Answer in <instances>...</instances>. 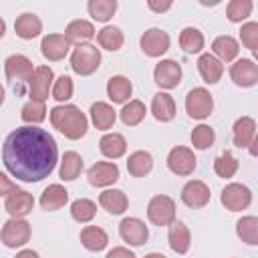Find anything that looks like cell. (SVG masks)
<instances>
[{"label":"cell","mask_w":258,"mask_h":258,"mask_svg":"<svg viewBox=\"0 0 258 258\" xmlns=\"http://www.w3.org/2000/svg\"><path fill=\"white\" fill-rule=\"evenodd\" d=\"M58 149L54 137L34 125L14 129L2 147L6 169L20 181H40L48 177L56 165Z\"/></svg>","instance_id":"1"},{"label":"cell","mask_w":258,"mask_h":258,"mask_svg":"<svg viewBox=\"0 0 258 258\" xmlns=\"http://www.w3.org/2000/svg\"><path fill=\"white\" fill-rule=\"evenodd\" d=\"M50 123L67 139H81L89 129L85 113L77 105H56L50 109Z\"/></svg>","instance_id":"2"},{"label":"cell","mask_w":258,"mask_h":258,"mask_svg":"<svg viewBox=\"0 0 258 258\" xmlns=\"http://www.w3.org/2000/svg\"><path fill=\"white\" fill-rule=\"evenodd\" d=\"M101 64V50L89 42L79 44L71 54V69L77 75H93Z\"/></svg>","instance_id":"3"},{"label":"cell","mask_w":258,"mask_h":258,"mask_svg":"<svg viewBox=\"0 0 258 258\" xmlns=\"http://www.w3.org/2000/svg\"><path fill=\"white\" fill-rule=\"evenodd\" d=\"M147 218L155 226H169L175 222V202L169 196H153L147 204Z\"/></svg>","instance_id":"4"},{"label":"cell","mask_w":258,"mask_h":258,"mask_svg":"<svg viewBox=\"0 0 258 258\" xmlns=\"http://www.w3.org/2000/svg\"><path fill=\"white\" fill-rule=\"evenodd\" d=\"M0 240L6 248H20L30 240V224L24 218H10L0 232Z\"/></svg>","instance_id":"5"},{"label":"cell","mask_w":258,"mask_h":258,"mask_svg":"<svg viewBox=\"0 0 258 258\" xmlns=\"http://www.w3.org/2000/svg\"><path fill=\"white\" fill-rule=\"evenodd\" d=\"M212 109H214V99H212L208 89L196 87V89H191L187 93V97H185V111H187V115L191 119H206V117H210Z\"/></svg>","instance_id":"6"},{"label":"cell","mask_w":258,"mask_h":258,"mask_svg":"<svg viewBox=\"0 0 258 258\" xmlns=\"http://www.w3.org/2000/svg\"><path fill=\"white\" fill-rule=\"evenodd\" d=\"M52 83H54V73H52V69H50V67H36L32 79L28 81V95H30V101L44 103V101L48 99V93H50V89H52Z\"/></svg>","instance_id":"7"},{"label":"cell","mask_w":258,"mask_h":258,"mask_svg":"<svg viewBox=\"0 0 258 258\" xmlns=\"http://www.w3.org/2000/svg\"><path fill=\"white\" fill-rule=\"evenodd\" d=\"M220 202L230 212H242L252 204V191L242 183H228L222 189Z\"/></svg>","instance_id":"8"},{"label":"cell","mask_w":258,"mask_h":258,"mask_svg":"<svg viewBox=\"0 0 258 258\" xmlns=\"http://www.w3.org/2000/svg\"><path fill=\"white\" fill-rule=\"evenodd\" d=\"M4 73L10 83H28L34 75L32 60L24 54H10L4 60Z\"/></svg>","instance_id":"9"},{"label":"cell","mask_w":258,"mask_h":258,"mask_svg":"<svg viewBox=\"0 0 258 258\" xmlns=\"http://www.w3.org/2000/svg\"><path fill=\"white\" fill-rule=\"evenodd\" d=\"M167 167L175 175H189L196 169V155L189 147H173L167 153Z\"/></svg>","instance_id":"10"},{"label":"cell","mask_w":258,"mask_h":258,"mask_svg":"<svg viewBox=\"0 0 258 258\" xmlns=\"http://www.w3.org/2000/svg\"><path fill=\"white\" fill-rule=\"evenodd\" d=\"M153 79L161 89H173L181 81V67L173 58H163L153 69Z\"/></svg>","instance_id":"11"},{"label":"cell","mask_w":258,"mask_h":258,"mask_svg":"<svg viewBox=\"0 0 258 258\" xmlns=\"http://www.w3.org/2000/svg\"><path fill=\"white\" fill-rule=\"evenodd\" d=\"M139 44L147 56H161L169 48V34L161 28H149L143 32Z\"/></svg>","instance_id":"12"},{"label":"cell","mask_w":258,"mask_h":258,"mask_svg":"<svg viewBox=\"0 0 258 258\" xmlns=\"http://www.w3.org/2000/svg\"><path fill=\"white\" fill-rule=\"evenodd\" d=\"M119 234L131 246H143L149 238V230L139 218H123L119 224Z\"/></svg>","instance_id":"13"},{"label":"cell","mask_w":258,"mask_h":258,"mask_svg":"<svg viewBox=\"0 0 258 258\" xmlns=\"http://www.w3.org/2000/svg\"><path fill=\"white\" fill-rule=\"evenodd\" d=\"M87 177H89L91 185L107 187V185H113L119 179V167H117V163H111V161H99V163L89 167Z\"/></svg>","instance_id":"14"},{"label":"cell","mask_w":258,"mask_h":258,"mask_svg":"<svg viewBox=\"0 0 258 258\" xmlns=\"http://www.w3.org/2000/svg\"><path fill=\"white\" fill-rule=\"evenodd\" d=\"M34 208V198L26 189H14L10 196H6L4 210L10 214V218H24L32 212Z\"/></svg>","instance_id":"15"},{"label":"cell","mask_w":258,"mask_h":258,"mask_svg":"<svg viewBox=\"0 0 258 258\" xmlns=\"http://www.w3.org/2000/svg\"><path fill=\"white\" fill-rule=\"evenodd\" d=\"M230 77L238 87H254L258 83V64L252 58H240L230 67Z\"/></svg>","instance_id":"16"},{"label":"cell","mask_w":258,"mask_h":258,"mask_svg":"<svg viewBox=\"0 0 258 258\" xmlns=\"http://www.w3.org/2000/svg\"><path fill=\"white\" fill-rule=\"evenodd\" d=\"M210 187L204 183V181H200V179H191V181H187L185 185H183V189H181V202L187 206V208H194V210H198V208H204L208 202H210Z\"/></svg>","instance_id":"17"},{"label":"cell","mask_w":258,"mask_h":258,"mask_svg":"<svg viewBox=\"0 0 258 258\" xmlns=\"http://www.w3.org/2000/svg\"><path fill=\"white\" fill-rule=\"evenodd\" d=\"M71 48V42L64 34H46L40 42V52L46 60H60L67 56Z\"/></svg>","instance_id":"18"},{"label":"cell","mask_w":258,"mask_h":258,"mask_svg":"<svg viewBox=\"0 0 258 258\" xmlns=\"http://www.w3.org/2000/svg\"><path fill=\"white\" fill-rule=\"evenodd\" d=\"M167 240H169V246L173 252L177 254H185L191 246V234L187 230V226L179 220L171 222L169 224V232H167Z\"/></svg>","instance_id":"19"},{"label":"cell","mask_w":258,"mask_h":258,"mask_svg":"<svg viewBox=\"0 0 258 258\" xmlns=\"http://www.w3.org/2000/svg\"><path fill=\"white\" fill-rule=\"evenodd\" d=\"M198 71H200L202 79H204L208 85H214V83H218V81L222 79V75H224V64H222L214 54L204 52V54H200V58H198Z\"/></svg>","instance_id":"20"},{"label":"cell","mask_w":258,"mask_h":258,"mask_svg":"<svg viewBox=\"0 0 258 258\" xmlns=\"http://www.w3.org/2000/svg\"><path fill=\"white\" fill-rule=\"evenodd\" d=\"M69 202V191L64 185L60 183H50L42 194H40V206L46 212H54L60 210L64 204Z\"/></svg>","instance_id":"21"},{"label":"cell","mask_w":258,"mask_h":258,"mask_svg":"<svg viewBox=\"0 0 258 258\" xmlns=\"http://www.w3.org/2000/svg\"><path fill=\"white\" fill-rule=\"evenodd\" d=\"M14 30H16V34H18L20 38L32 40V38H36V36L42 32V22H40V18H38L36 14L24 12V14H20V16L16 18Z\"/></svg>","instance_id":"22"},{"label":"cell","mask_w":258,"mask_h":258,"mask_svg":"<svg viewBox=\"0 0 258 258\" xmlns=\"http://www.w3.org/2000/svg\"><path fill=\"white\" fill-rule=\"evenodd\" d=\"M212 50H214V56L220 60V62H230L238 56L240 52V44L234 36L230 34H224V36H218L214 38L212 42Z\"/></svg>","instance_id":"23"},{"label":"cell","mask_w":258,"mask_h":258,"mask_svg":"<svg viewBox=\"0 0 258 258\" xmlns=\"http://www.w3.org/2000/svg\"><path fill=\"white\" fill-rule=\"evenodd\" d=\"M89 113H91V121H93V125H95L97 129H101V131L111 129L113 123H115V119H117V111H115L109 103H103V101L93 103Z\"/></svg>","instance_id":"24"},{"label":"cell","mask_w":258,"mask_h":258,"mask_svg":"<svg viewBox=\"0 0 258 258\" xmlns=\"http://www.w3.org/2000/svg\"><path fill=\"white\" fill-rule=\"evenodd\" d=\"M232 137L238 147H248L256 139V121L252 117H240L232 127Z\"/></svg>","instance_id":"25"},{"label":"cell","mask_w":258,"mask_h":258,"mask_svg":"<svg viewBox=\"0 0 258 258\" xmlns=\"http://www.w3.org/2000/svg\"><path fill=\"white\" fill-rule=\"evenodd\" d=\"M64 36L69 42H77V46H79V44H85L87 40H91L95 36V26L89 20L79 18V20H73L67 24Z\"/></svg>","instance_id":"26"},{"label":"cell","mask_w":258,"mask_h":258,"mask_svg":"<svg viewBox=\"0 0 258 258\" xmlns=\"http://www.w3.org/2000/svg\"><path fill=\"white\" fill-rule=\"evenodd\" d=\"M151 113L157 121L161 123H167L175 117V101L171 95L167 93H157L153 95V101H151Z\"/></svg>","instance_id":"27"},{"label":"cell","mask_w":258,"mask_h":258,"mask_svg":"<svg viewBox=\"0 0 258 258\" xmlns=\"http://www.w3.org/2000/svg\"><path fill=\"white\" fill-rule=\"evenodd\" d=\"M133 93V85L127 77L123 75H115L107 81V97L113 103H125Z\"/></svg>","instance_id":"28"},{"label":"cell","mask_w":258,"mask_h":258,"mask_svg":"<svg viewBox=\"0 0 258 258\" xmlns=\"http://www.w3.org/2000/svg\"><path fill=\"white\" fill-rule=\"evenodd\" d=\"M99 149L109 159H119L127 151V141L121 133H105L99 141Z\"/></svg>","instance_id":"29"},{"label":"cell","mask_w":258,"mask_h":258,"mask_svg":"<svg viewBox=\"0 0 258 258\" xmlns=\"http://www.w3.org/2000/svg\"><path fill=\"white\" fill-rule=\"evenodd\" d=\"M81 244L91 252H101L109 244V236L99 226H85L81 230Z\"/></svg>","instance_id":"30"},{"label":"cell","mask_w":258,"mask_h":258,"mask_svg":"<svg viewBox=\"0 0 258 258\" xmlns=\"http://www.w3.org/2000/svg\"><path fill=\"white\" fill-rule=\"evenodd\" d=\"M151 169H153V157H151L149 151L139 149V151H133V153L129 155V159H127V171H129L133 177H143V175H147Z\"/></svg>","instance_id":"31"},{"label":"cell","mask_w":258,"mask_h":258,"mask_svg":"<svg viewBox=\"0 0 258 258\" xmlns=\"http://www.w3.org/2000/svg\"><path fill=\"white\" fill-rule=\"evenodd\" d=\"M99 204L109 212V214H123L129 206V200L125 196V191L121 189H105L101 196H99Z\"/></svg>","instance_id":"32"},{"label":"cell","mask_w":258,"mask_h":258,"mask_svg":"<svg viewBox=\"0 0 258 258\" xmlns=\"http://www.w3.org/2000/svg\"><path fill=\"white\" fill-rule=\"evenodd\" d=\"M81 171H83V157L77 151H64V155L60 159V169H58L60 179L73 181L81 175Z\"/></svg>","instance_id":"33"},{"label":"cell","mask_w":258,"mask_h":258,"mask_svg":"<svg viewBox=\"0 0 258 258\" xmlns=\"http://www.w3.org/2000/svg\"><path fill=\"white\" fill-rule=\"evenodd\" d=\"M236 234L242 242L256 246L258 244V218L256 216H244L236 222Z\"/></svg>","instance_id":"34"},{"label":"cell","mask_w":258,"mask_h":258,"mask_svg":"<svg viewBox=\"0 0 258 258\" xmlns=\"http://www.w3.org/2000/svg\"><path fill=\"white\" fill-rule=\"evenodd\" d=\"M145 113H147L145 105H143L141 101L133 99V101H129V103L123 105V109L119 111V117H121L123 125H127V127H135V125H139V123L145 119Z\"/></svg>","instance_id":"35"},{"label":"cell","mask_w":258,"mask_h":258,"mask_svg":"<svg viewBox=\"0 0 258 258\" xmlns=\"http://www.w3.org/2000/svg\"><path fill=\"white\" fill-rule=\"evenodd\" d=\"M97 40H99V44H101V48H105V50H119L121 46H123V32H121V28H117V26H103L99 32H97Z\"/></svg>","instance_id":"36"},{"label":"cell","mask_w":258,"mask_h":258,"mask_svg":"<svg viewBox=\"0 0 258 258\" xmlns=\"http://www.w3.org/2000/svg\"><path fill=\"white\" fill-rule=\"evenodd\" d=\"M97 214V204L93 200H87V198H79L71 204V216L75 222L79 224H87L95 218Z\"/></svg>","instance_id":"37"},{"label":"cell","mask_w":258,"mask_h":258,"mask_svg":"<svg viewBox=\"0 0 258 258\" xmlns=\"http://www.w3.org/2000/svg\"><path fill=\"white\" fill-rule=\"evenodd\" d=\"M179 46L187 52V54H196L204 48V34L194 28V26H185L179 34Z\"/></svg>","instance_id":"38"},{"label":"cell","mask_w":258,"mask_h":258,"mask_svg":"<svg viewBox=\"0 0 258 258\" xmlns=\"http://www.w3.org/2000/svg\"><path fill=\"white\" fill-rule=\"evenodd\" d=\"M87 10L97 22H107L117 10V0H89Z\"/></svg>","instance_id":"39"},{"label":"cell","mask_w":258,"mask_h":258,"mask_svg":"<svg viewBox=\"0 0 258 258\" xmlns=\"http://www.w3.org/2000/svg\"><path fill=\"white\" fill-rule=\"evenodd\" d=\"M20 119L28 125H36L42 123L46 119V107L44 103H36V101H28L22 109H20Z\"/></svg>","instance_id":"40"},{"label":"cell","mask_w":258,"mask_h":258,"mask_svg":"<svg viewBox=\"0 0 258 258\" xmlns=\"http://www.w3.org/2000/svg\"><path fill=\"white\" fill-rule=\"evenodd\" d=\"M238 167H240V163H238V159L230 151H224L222 155H218L214 159V171L220 177H232L238 171Z\"/></svg>","instance_id":"41"},{"label":"cell","mask_w":258,"mask_h":258,"mask_svg":"<svg viewBox=\"0 0 258 258\" xmlns=\"http://www.w3.org/2000/svg\"><path fill=\"white\" fill-rule=\"evenodd\" d=\"M252 12V2L250 0H230L226 6V14L230 22H242L250 16Z\"/></svg>","instance_id":"42"},{"label":"cell","mask_w":258,"mask_h":258,"mask_svg":"<svg viewBox=\"0 0 258 258\" xmlns=\"http://www.w3.org/2000/svg\"><path fill=\"white\" fill-rule=\"evenodd\" d=\"M214 141H216V133H214V129L210 125L202 123V125L194 127V131H191V145L196 149H208Z\"/></svg>","instance_id":"43"},{"label":"cell","mask_w":258,"mask_h":258,"mask_svg":"<svg viewBox=\"0 0 258 258\" xmlns=\"http://www.w3.org/2000/svg\"><path fill=\"white\" fill-rule=\"evenodd\" d=\"M71 97H73V79L62 75L52 83V99L62 103V101H69Z\"/></svg>","instance_id":"44"},{"label":"cell","mask_w":258,"mask_h":258,"mask_svg":"<svg viewBox=\"0 0 258 258\" xmlns=\"http://www.w3.org/2000/svg\"><path fill=\"white\" fill-rule=\"evenodd\" d=\"M240 38L248 50L256 52L258 50V22H246L240 30Z\"/></svg>","instance_id":"45"},{"label":"cell","mask_w":258,"mask_h":258,"mask_svg":"<svg viewBox=\"0 0 258 258\" xmlns=\"http://www.w3.org/2000/svg\"><path fill=\"white\" fill-rule=\"evenodd\" d=\"M14 189H18V187H16V183H12V181H10V179L0 171V196H4V198H6V196H10Z\"/></svg>","instance_id":"46"},{"label":"cell","mask_w":258,"mask_h":258,"mask_svg":"<svg viewBox=\"0 0 258 258\" xmlns=\"http://www.w3.org/2000/svg\"><path fill=\"white\" fill-rule=\"evenodd\" d=\"M105 258H135V254L131 250H127L125 246H117V248L109 250Z\"/></svg>","instance_id":"47"},{"label":"cell","mask_w":258,"mask_h":258,"mask_svg":"<svg viewBox=\"0 0 258 258\" xmlns=\"http://www.w3.org/2000/svg\"><path fill=\"white\" fill-rule=\"evenodd\" d=\"M147 6H149V8L153 10V12H159V14H161V12H167V10L171 8V2H169V0H167V2H157V0H149V2H147Z\"/></svg>","instance_id":"48"},{"label":"cell","mask_w":258,"mask_h":258,"mask_svg":"<svg viewBox=\"0 0 258 258\" xmlns=\"http://www.w3.org/2000/svg\"><path fill=\"white\" fill-rule=\"evenodd\" d=\"M16 258H38V254L34 250H20L16 254Z\"/></svg>","instance_id":"49"},{"label":"cell","mask_w":258,"mask_h":258,"mask_svg":"<svg viewBox=\"0 0 258 258\" xmlns=\"http://www.w3.org/2000/svg\"><path fill=\"white\" fill-rule=\"evenodd\" d=\"M145 258H167V256H163V254H159V252H151V254H147Z\"/></svg>","instance_id":"50"},{"label":"cell","mask_w":258,"mask_h":258,"mask_svg":"<svg viewBox=\"0 0 258 258\" xmlns=\"http://www.w3.org/2000/svg\"><path fill=\"white\" fill-rule=\"evenodd\" d=\"M4 32H6V22H4L2 18H0V38L4 36Z\"/></svg>","instance_id":"51"},{"label":"cell","mask_w":258,"mask_h":258,"mask_svg":"<svg viewBox=\"0 0 258 258\" xmlns=\"http://www.w3.org/2000/svg\"><path fill=\"white\" fill-rule=\"evenodd\" d=\"M2 103H4V87L0 85V105H2Z\"/></svg>","instance_id":"52"}]
</instances>
